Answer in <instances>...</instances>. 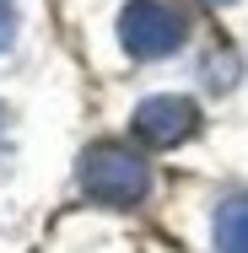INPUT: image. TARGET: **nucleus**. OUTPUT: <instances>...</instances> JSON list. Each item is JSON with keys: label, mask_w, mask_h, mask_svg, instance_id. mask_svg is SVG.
I'll return each mask as SVG.
<instances>
[{"label": "nucleus", "mask_w": 248, "mask_h": 253, "mask_svg": "<svg viewBox=\"0 0 248 253\" xmlns=\"http://www.w3.org/2000/svg\"><path fill=\"white\" fill-rule=\"evenodd\" d=\"M76 178H81V194L98 200V205H135V200H146V189H151V167L130 146H119V140L87 146Z\"/></svg>", "instance_id": "obj_1"}, {"label": "nucleus", "mask_w": 248, "mask_h": 253, "mask_svg": "<svg viewBox=\"0 0 248 253\" xmlns=\"http://www.w3.org/2000/svg\"><path fill=\"white\" fill-rule=\"evenodd\" d=\"M184 33H189V22L167 0H130L119 11V43L130 59H162L184 43Z\"/></svg>", "instance_id": "obj_2"}, {"label": "nucleus", "mask_w": 248, "mask_h": 253, "mask_svg": "<svg viewBox=\"0 0 248 253\" xmlns=\"http://www.w3.org/2000/svg\"><path fill=\"white\" fill-rule=\"evenodd\" d=\"M195 129H199V108L189 97H146L135 108V135H141L146 146H156V151L184 146Z\"/></svg>", "instance_id": "obj_3"}, {"label": "nucleus", "mask_w": 248, "mask_h": 253, "mask_svg": "<svg viewBox=\"0 0 248 253\" xmlns=\"http://www.w3.org/2000/svg\"><path fill=\"white\" fill-rule=\"evenodd\" d=\"M216 253H248V194L216 205Z\"/></svg>", "instance_id": "obj_4"}, {"label": "nucleus", "mask_w": 248, "mask_h": 253, "mask_svg": "<svg viewBox=\"0 0 248 253\" xmlns=\"http://www.w3.org/2000/svg\"><path fill=\"white\" fill-rule=\"evenodd\" d=\"M199 76H205V86H210V92H227V86L238 81V54L227 49V43H221V49H210L205 59H199Z\"/></svg>", "instance_id": "obj_5"}, {"label": "nucleus", "mask_w": 248, "mask_h": 253, "mask_svg": "<svg viewBox=\"0 0 248 253\" xmlns=\"http://www.w3.org/2000/svg\"><path fill=\"white\" fill-rule=\"evenodd\" d=\"M16 38V0H0V49H11Z\"/></svg>", "instance_id": "obj_6"}, {"label": "nucleus", "mask_w": 248, "mask_h": 253, "mask_svg": "<svg viewBox=\"0 0 248 253\" xmlns=\"http://www.w3.org/2000/svg\"><path fill=\"white\" fill-rule=\"evenodd\" d=\"M210 5H232V0H210Z\"/></svg>", "instance_id": "obj_7"}]
</instances>
